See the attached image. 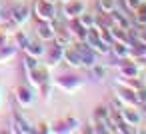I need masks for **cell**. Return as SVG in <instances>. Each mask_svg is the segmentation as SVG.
<instances>
[{
  "instance_id": "6da1fadb",
  "label": "cell",
  "mask_w": 146,
  "mask_h": 134,
  "mask_svg": "<svg viewBox=\"0 0 146 134\" xmlns=\"http://www.w3.org/2000/svg\"><path fill=\"white\" fill-rule=\"evenodd\" d=\"M32 16L36 20L52 22L56 18V6H54V2H48V0H34V4H32Z\"/></svg>"
},
{
  "instance_id": "7a4b0ae2",
  "label": "cell",
  "mask_w": 146,
  "mask_h": 134,
  "mask_svg": "<svg viewBox=\"0 0 146 134\" xmlns=\"http://www.w3.org/2000/svg\"><path fill=\"white\" fill-rule=\"evenodd\" d=\"M74 48H76V52H78V56H80V62H82V68H92L98 60H96V52L86 44V40H82V42H74L72 44Z\"/></svg>"
},
{
  "instance_id": "3957f363",
  "label": "cell",
  "mask_w": 146,
  "mask_h": 134,
  "mask_svg": "<svg viewBox=\"0 0 146 134\" xmlns=\"http://www.w3.org/2000/svg\"><path fill=\"white\" fill-rule=\"evenodd\" d=\"M54 84H56L60 90H64L66 94H74V92H78V90L82 88V78H80V76H74V74L58 76V78L54 80Z\"/></svg>"
},
{
  "instance_id": "277c9868",
  "label": "cell",
  "mask_w": 146,
  "mask_h": 134,
  "mask_svg": "<svg viewBox=\"0 0 146 134\" xmlns=\"http://www.w3.org/2000/svg\"><path fill=\"white\" fill-rule=\"evenodd\" d=\"M6 18H8L10 22H14V24L20 28L22 24H26V22L30 20V8H28L26 4H16V6H12L10 14H6Z\"/></svg>"
},
{
  "instance_id": "5b68a950",
  "label": "cell",
  "mask_w": 146,
  "mask_h": 134,
  "mask_svg": "<svg viewBox=\"0 0 146 134\" xmlns=\"http://www.w3.org/2000/svg\"><path fill=\"white\" fill-rule=\"evenodd\" d=\"M56 30H58V28H56V22H54V20H52V22L38 20V24H36V36H38V40H42V42H52Z\"/></svg>"
},
{
  "instance_id": "8992f818",
  "label": "cell",
  "mask_w": 146,
  "mask_h": 134,
  "mask_svg": "<svg viewBox=\"0 0 146 134\" xmlns=\"http://www.w3.org/2000/svg\"><path fill=\"white\" fill-rule=\"evenodd\" d=\"M84 10H86V2H84V0H68V2H64V6H62V12H64L66 20L78 18Z\"/></svg>"
},
{
  "instance_id": "52a82bcc",
  "label": "cell",
  "mask_w": 146,
  "mask_h": 134,
  "mask_svg": "<svg viewBox=\"0 0 146 134\" xmlns=\"http://www.w3.org/2000/svg\"><path fill=\"white\" fill-rule=\"evenodd\" d=\"M14 98H16V102H18L22 108H30V106L34 104L32 88H28V86H24V84H18V86L14 88Z\"/></svg>"
},
{
  "instance_id": "ba28073f",
  "label": "cell",
  "mask_w": 146,
  "mask_h": 134,
  "mask_svg": "<svg viewBox=\"0 0 146 134\" xmlns=\"http://www.w3.org/2000/svg\"><path fill=\"white\" fill-rule=\"evenodd\" d=\"M116 100L122 102V106H138V96H136V90L132 88H126V86H118L116 90Z\"/></svg>"
},
{
  "instance_id": "9c48e42d",
  "label": "cell",
  "mask_w": 146,
  "mask_h": 134,
  "mask_svg": "<svg viewBox=\"0 0 146 134\" xmlns=\"http://www.w3.org/2000/svg\"><path fill=\"white\" fill-rule=\"evenodd\" d=\"M78 126H80V122H78L76 118L68 116V118H64V120L54 122L52 128H50V132H56V134H62V132H74V130H78Z\"/></svg>"
},
{
  "instance_id": "30bf717a",
  "label": "cell",
  "mask_w": 146,
  "mask_h": 134,
  "mask_svg": "<svg viewBox=\"0 0 146 134\" xmlns=\"http://www.w3.org/2000/svg\"><path fill=\"white\" fill-rule=\"evenodd\" d=\"M62 54H64V48H60L58 44H52V46L44 52V56H46V68L50 70V68L58 66V64L62 62Z\"/></svg>"
},
{
  "instance_id": "8fae6325",
  "label": "cell",
  "mask_w": 146,
  "mask_h": 134,
  "mask_svg": "<svg viewBox=\"0 0 146 134\" xmlns=\"http://www.w3.org/2000/svg\"><path fill=\"white\" fill-rule=\"evenodd\" d=\"M120 118L128 124V126H138L142 122L140 112L136 110V106H122L120 108Z\"/></svg>"
},
{
  "instance_id": "7c38bea8",
  "label": "cell",
  "mask_w": 146,
  "mask_h": 134,
  "mask_svg": "<svg viewBox=\"0 0 146 134\" xmlns=\"http://www.w3.org/2000/svg\"><path fill=\"white\" fill-rule=\"evenodd\" d=\"M12 122H14V132H20V134H32V132H36V126H32L20 112H14L12 114Z\"/></svg>"
},
{
  "instance_id": "4fadbf2b",
  "label": "cell",
  "mask_w": 146,
  "mask_h": 134,
  "mask_svg": "<svg viewBox=\"0 0 146 134\" xmlns=\"http://www.w3.org/2000/svg\"><path fill=\"white\" fill-rule=\"evenodd\" d=\"M68 32L72 34V38H74V42H82V40H86L88 38V28H84L80 22H78V18H72V20H68Z\"/></svg>"
},
{
  "instance_id": "5bb4252c",
  "label": "cell",
  "mask_w": 146,
  "mask_h": 134,
  "mask_svg": "<svg viewBox=\"0 0 146 134\" xmlns=\"http://www.w3.org/2000/svg\"><path fill=\"white\" fill-rule=\"evenodd\" d=\"M118 68H120V76H124V78H140V66L128 58H122Z\"/></svg>"
},
{
  "instance_id": "9a60e30c",
  "label": "cell",
  "mask_w": 146,
  "mask_h": 134,
  "mask_svg": "<svg viewBox=\"0 0 146 134\" xmlns=\"http://www.w3.org/2000/svg\"><path fill=\"white\" fill-rule=\"evenodd\" d=\"M62 62H66L70 68H82V62H80V56L76 52L74 46H68L64 48V54H62Z\"/></svg>"
},
{
  "instance_id": "2e32d148",
  "label": "cell",
  "mask_w": 146,
  "mask_h": 134,
  "mask_svg": "<svg viewBox=\"0 0 146 134\" xmlns=\"http://www.w3.org/2000/svg\"><path fill=\"white\" fill-rule=\"evenodd\" d=\"M52 42H54V44H58L60 48H68V46H72V44H74V38H72V34L68 32V28H64V30H56V34H54V38H52Z\"/></svg>"
},
{
  "instance_id": "e0dca14e",
  "label": "cell",
  "mask_w": 146,
  "mask_h": 134,
  "mask_svg": "<svg viewBox=\"0 0 146 134\" xmlns=\"http://www.w3.org/2000/svg\"><path fill=\"white\" fill-rule=\"evenodd\" d=\"M26 54H32V56H36V58H40V56H44V52H46V48L42 46V40L40 42H36V40H30L28 38V42H26V46L22 48Z\"/></svg>"
},
{
  "instance_id": "ac0fdd59",
  "label": "cell",
  "mask_w": 146,
  "mask_h": 134,
  "mask_svg": "<svg viewBox=\"0 0 146 134\" xmlns=\"http://www.w3.org/2000/svg\"><path fill=\"white\" fill-rule=\"evenodd\" d=\"M18 48L14 44H6V46H0V64H4V62H10L14 56H16Z\"/></svg>"
},
{
  "instance_id": "d6986e66",
  "label": "cell",
  "mask_w": 146,
  "mask_h": 134,
  "mask_svg": "<svg viewBox=\"0 0 146 134\" xmlns=\"http://www.w3.org/2000/svg\"><path fill=\"white\" fill-rule=\"evenodd\" d=\"M118 8V2L116 0H98V12L100 14H110L112 10Z\"/></svg>"
},
{
  "instance_id": "ffe728a7",
  "label": "cell",
  "mask_w": 146,
  "mask_h": 134,
  "mask_svg": "<svg viewBox=\"0 0 146 134\" xmlns=\"http://www.w3.org/2000/svg\"><path fill=\"white\" fill-rule=\"evenodd\" d=\"M132 12H134V22L138 26H146V2L144 0H142V4L136 10H132Z\"/></svg>"
},
{
  "instance_id": "44dd1931",
  "label": "cell",
  "mask_w": 146,
  "mask_h": 134,
  "mask_svg": "<svg viewBox=\"0 0 146 134\" xmlns=\"http://www.w3.org/2000/svg\"><path fill=\"white\" fill-rule=\"evenodd\" d=\"M88 70H90V78H92V80H98V82H100V80H104V76H106V66L100 64V62H96V64H94L92 68H88Z\"/></svg>"
},
{
  "instance_id": "7402d4cb",
  "label": "cell",
  "mask_w": 146,
  "mask_h": 134,
  "mask_svg": "<svg viewBox=\"0 0 146 134\" xmlns=\"http://www.w3.org/2000/svg\"><path fill=\"white\" fill-rule=\"evenodd\" d=\"M78 22H80V24H82L84 28H88V30H90V28H92V26L96 24V16H94V14H88V12L84 10V12H82V14L78 16Z\"/></svg>"
},
{
  "instance_id": "603a6c76",
  "label": "cell",
  "mask_w": 146,
  "mask_h": 134,
  "mask_svg": "<svg viewBox=\"0 0 146 134\" xmlns=\"http://www.w3.org/2000/svg\"><path fill=\"white\" fill-rule=\"evenodd\" d=\"M94 120L108 122V120H110V108H108V106H96V108H94Z\"/></svg>"
},
{
  "instance_id": "cb8c5ba5",
  "label": "cell",
  "mask_w": 146,
  "mask_h": 134,
  "mask_svg": "<svg viewBox=\"0 0 146 134\" xmlns=\"http://www.w3.org/2000/svg\"><path fill=\"white\" fill-rule=\"evenodd\" d=\"M38 66H40V58H36V56L24 52V68H26V70H36Z\"/></svg>"
},
{
  "instance_id": "d4e9b609",
  "label": "cell",
  "mask_w": 146,
  "mask_h": 134,
  "mask_svg": "<svg viewBox=\"0 0 146 134\" xmlns=\"http://www.w3.org/2000/svg\"><path fill=\"white\" fill-rule=\"evenodd\" d=\"M36 132H50V124L40 122V124H38V128H36Z\"/></svg>"
},
{
  "instance_id": "484cf974",
  "label": "cell",
  "mask_w": 146,
  "mask_h": 134,
  "mask_svg": "<svg viewBox=\"0 0 146 134\" xmlns=\"http://www.w3.org/2000/svg\"><path fill=\"white\" fill-rule=\"evenodd\" d=\"M48 2H54V4H56V2H58V0H48Z\"/></svg>"
},
{
  "instance_id": "4316f807",
  "label": "cell",
  "mask_w": 146,
  "mask_h": 134,
  "mask_svg": "<svg viewBox=\"0 0 146 134\" xmlns=\"http://www.w3.org/2000/svg\"><path fill=\"white\" fill-rule=\"evenodd\" d=\"M60 2H68V0H60Z\"/></svg>"
}]
</instances>
